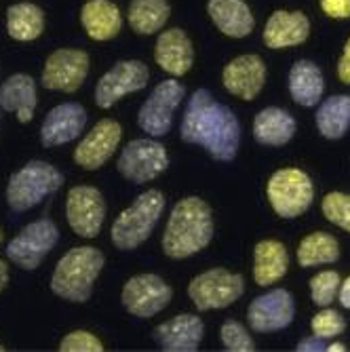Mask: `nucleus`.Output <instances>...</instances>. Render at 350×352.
I'll use <instances>...</instances> for the list:
<instances>
[{"label": "nucleus", "instance_id": "9", "mask_svg": "<svg viewBox=\"0 0 350 352\" xmlns=\"http://www.w3.org/2000/svg\"><path fill=\"white\" fill-rule=\"evenodd\" d=\"M169 167V156L163 144L154 140H133L124 146L118 158V171L124 179L146 184Z\"/></svg>", "mask_w": 350, "mask_h": 352}, {"label": "nucleus", "instance_id": "30", "mask_svg": "<svg viewBox=\"0 0 350 352\" xmlns=\"http://www.w3.org/2000/svg\"><path fill=\"white\" fill-rule=\"evenodd\" d=\"M7 30L9 36L19 43L36 41L45 30V15L32 3H19L7 11Z\"/></svg>", "mask_w": 350, "mask_h": 352}, {"label": "nucleus", "instance_id": "19", "mask_svg": "<svg viewBox=\"0 0 350 352\" xmlns=\"http://www.w3.org/2000/svg\"><path fill=\"white\" fill-rule=\"evenodd\" d=\"M205 327L195 314H177L154 331L156 342L167 352H195L203 340Z\"/></svg>", "mask_w": 350, "mask_h": 352}, {"label": "nucleus", "instance_id": "24", "mask_svg": "<svg viewBox=\"0 0 350 352\" xmlns=\"http://www.w3.org/2000/svg\"><path fill=\"white\" fill-rule=\"evenodd\" d=\"M209 17L226 36L243 38L253 30V15L243 0H209Z\"/></svg>", "mask_w": 350, "mask_h": 352}, {"label": "nucleus", "instance_id": "20", "mask_svg": "<svg viewBox=\"0 0 350 352\" xmlns=\"http://www.w3.org/2000/svg\"><path fill=\"white\" fill-rule=\"evenodd\" d=\"M154 59L171 76L188 74L195 61V49L190 38L186 36V32L179 28H171L163 32L154 47Z\"/></svg>", "mask_w": 350, "mask_h": 352}, {"label": "nucleus", "instance_id": "25", "mask_svg": "<svg viewBox=\"0 0 350 352\" xmlns=\"http://www.w3.org/2000/svg\"><path fill=\"white\" fill-rule=\"evenodd\" d=\"M287 249L278 241H260L253 251V278L260 287H270L287 272Z\"/></svg>", "mask_w": 350, "mask_h": 352}, {"label": "nucleus", "instance_id": "39", "mask_svg": "<svg viewBox=\"0 0 350 352\" xmlns=\"http://www.w3.org/2000/svg\"><path fill=\"white\" fill-rule=\"evenodd\" d=\"M327 346L323 344L321 338H306L298 344V352H323Z\"/></svg>", "mask_w": 350, "mask_h": 352}, {"label": "nucleus", "instance_id": "21", "mask_svg": "<svg viewBox=\"0 0 350 352\" xmlns=\"http://www.w3.org/2000/svg\"><path fill=\"white\" fill-rule=\"evenodd\" d=\"M310 34V19L302 11H276L264 28V43L270 49L298 47Z\"/></svg>", "mask_w": 350, "mask_h": 352}, {"label": "nucleus", "instance_id": "36", "mask_svg": "<svg viewBox=\"0 0 350 352\" xmlns=\"http://www.w3.org/2000/svg\"><path fill=\"white\" fill-rule=\"evenodd\" d=\"M61 352H102L104 344L89 331H72L59 344Z\"/></svg>", "mask_w": 350, "mask_h": 352}, {"label": "nucleus", "instance_id": "27", "mask_svg": "<svg viewBox=\"0 0 350 352\" xmlns=\"http://www.w3.org/2000/svg\"><path fill=\"white\" fill-rule=\"evenodd\" d=\"M296 133L294 116L283 108H264L253 120V135L264 146H285Z\"/></svg>", "mask_w": 350, "mask_h": 352}, {"label": "nucleus", "instance_id": "1", "mask_svg": "<svg viewBox=\"0 0 350 352\" xmlns=\"http://www.w3.org/2000/svg\"><path fill=\"white\" fill-rule=\"evenodd\" d=\"M182 140L209 150L215 161H232L239 152L241 124L234 112L215 102V98L199 89L190 98L179 126Z\"/></svg>", "mask_w": 350, "mask_h": 352}, {"label": "nucleus", "instance_id": "18", "mask_svg": "<svg viewBox=\"0 0 350 352\" xmlns=\"http://www.w3.org/2000/svg\"><path fill=\"white\" fill-rule=\"evenodd\" d=\"M224 87L237 98L251 102L266 82V66L258 55H241L224 68Z\"/></svg>", "mask_w": 350, "mask_h": 352}, {"label": "nucleus", "instance_id": "29", "mask_svg": "<svg viewBox=\"0 0 350 352\" xmlns=\"http://www.w3.org/2000/svg\"><path fill=\"white\" fill-rule=\"evenodd\" d=\"M169 15H171V9L167 0H131L127 19H129V25L138 34L148 36V34H156L158 30L165 28V23L169 21Z\"/></svg>", "mask_w": 350, "mask_h": 352}, {"label": "nucleus", "instance_id": "43", "mask_svg": "<svg viewBox=\"0 0 350 352\" xmlns=\"http://www.w3.org/2000/svg\"><path fill=\"white\" fill-rule=\"evenodd\" d=\"M3 350H5V346H0V352H3Z\"/></svg>", "mask_w": 350, "mask_h": 352}, {"label": "nucleus", "instance_id": "28", "mask_svg": "<svg viewBox=\"0 0 350 352\" xmlns=\"http://www.w3.org/2000/svg\"><path fill=\"white\" fill-rule=\"evenodd\" d=\"M316 126L323 138L340 140L350 129V95H331L316 110Z\"/></svg>", "mask_w": 350, "mask_h": 352}, {"label": "nucleus", "instance_id": "31", "mask_svg": "<svg viewBox=\"0 0 350 352\" xmlns=\"http://www.w3.org/2000/svg\"><path fill=\"white\" fill-rule=\"evenodd\" d=\"M340 258V245L336 236L327 232H314L302 239L298 247V262L304 268L321 266V264H333Z\"/></svg>", "mask_w": 350, "mask_h": 352}, {"label": "nucleus", "instance_id": "23", "mask_svg": "<svg viewBox=\"0 0 350 352\" xmlns=\"http://www.w3.org/2000/svg\"><path fill=\"white\" fill-rule=\"evenodd\" d=\"M0 108L17 114L19 122H30L36 110V82L28 74H13L0 87Z\"/></svg>", "mask_w": 350, "mask_h": 352}, {"label": "nucleus", "instance_id": "4", "mask_svg": "<svg viewBox=\"0 0 350 352\" xmlns=\"http://www.w3.org/2000/svg\"><path fill=\"white\" fill-rule=\"evenodd\" d=\"M165 211V197L158 190H146L112 223V243L118 249L140 247L154 230L156 221Z\"/></svg>", "mask_w": 350, "mask_h": 352}, {"label": "nucleus", "instance_id": "7", "mask_svg": "<svg viewBox=\"0 0 350 352\" xmlns=\"http://www.w3.org/2000/svg\"><path fill=\"white\" fill-rule=\"evenodd\" d=\"M243 294H245V278L224 268L201 272L188 287V296L193 298L199 310L226 308L232 302H237Z\"/></svg>", "mask_w": 350, "mask_h": 352}, {"label": "nucleus", "instance_id": "3", "mask_svg": "<svg viewBox=\"0 0 350 352\" xmlns=\"http://www.w3.org/2000/svg\"><path fill=\"white\" fill-rule=\"evenodd\" d=\"M104 268V253L95 247L70 249L57 262L51 276V292L70 302H87L93 294V283Z\"/></svg>", "mask_w": 350, "mask_h": 352}, {"label": "nucleus", "instance_id": "12", "mask_svg": "<svg viewBox=\"0 0 350 352\" xmlns=\"http://www.w3.org/2000/svg\"><path fill=\"white\" fill-rule=\"evenodd\" d=\"M150 72L148 66L138 59L118 61L112 70H108L98 87H95V104L100 108H112L120 98L135 91H142L148 85Z\"/></svg>", "mask_w": 350, "mask_h": 352}, {"label": "nucleus", "instance_id": "41", "mask_svg": "<svg viewBox=\"0 0 350 352\" xmlns=\"http://www.w3.org/2000/svg\"><path fill=\"white\" fill-rule=\"evenodd\" d=\"M7 283H9V268H7V264L3 260H0V294H3Z\"/></svg>", "mask_w": 350, "mask_h": 352}, {"label": "nucleus", "instance_id": "5", "mask_svg": "<svg viewBox=\"0 0 350 352\" xmlns=\"http://www.w3.org/2000/svg\"><path fill=\"white\" fill-rule=\"evenodd\" d=\"M61 184V171H57L53 165L45 161H32L11 175L7 188V201L15 213H23L36 207L53 192H57Z\"/></svg>", "mask_w": 350, "mask_h": 352}, {"label": "nucleus", "instance_id": "17", "mask_svg": "<svg viewBox=\"0 0 350 352\" xmlns=\"http://www.w3.org/2000/svg\"><path fill=\"white\" fill-rule=\"evenodd\" d=\"M87 124V112L80 104L66 102L55 106L41 126V140L47 148L63 146L72 140H76Z\"/></svg>", "mask_w": 350, "mask_h": 352}, {"label": "nucleus", "instance_id": "13", "mask_svg": "<svg viewBox=\"0 0 350 352\" xmlns=\"http://www.w3.org/2000/svg\"><path fill=\"white\" fill-rule=\"evenodd\" d=\"M120 300L133 316L148 318L169 306L171 287L156 274H140L127 280Z\"/></svg>", "mask_w": 350, "mask_h": 352}, {"label": "nucleus", "instance_id": "6", "mask_svg": "<svg viewBox=\"0 0 350 352\" xmlns=\"http://www.w3.org/2000/svg\"><path fill=\"white\" fill-rule=\"evenodd\" d=\"M268 201L276 215L292 219L302 215L314 199V190L310 177L300 169H278L270 179L266 188Z\"/></svg>", "mask_w": 350, "mask_h": 352}, {"label": "nucleus", "instance_id": "16", "mask_svg": "<svg viewBox=\"0 0 350 352\" xmlns=\"http://www.w3.org/2000/svg\"><path fill=\"white\" fill-rule=\"evenodd\" d=\"M122 138V129L116 120H100L93 129L87 133V138L80 140V144L74 150V161L83 169H100L106 165L108 158L116 152Z\"/></svg>", "mask_w": 350, "mask_h": 352}, {"label": "nucleus", "instance_id": "35", "mask_svg": "<svg viewBox=\"0 0 350 352\" xmlns=\"http://www.w3.org/2000/svg\"><path fill=\"white\" fill-rule=\"evenodd\" d=\"M344 329H346V321H344L338 310L323 308L319 314H314V318H312V331H314L316 338H321V340L336 338Z\"/></svg>", "mask_w": 350, "mask_h": 352}, {"label": "nucleus", "instance_id": "33", "mask_svg": "<svg viewBox=\"0 0 350 352\" xmlns=\"http://www.w3.org/2000/svg\"><path fill=\"white\" fill-rule=\"evenodd\" d=\"M321 209L327 221L350 232V195H344V192H329L321 203Z\"/></svg>", "mask_w": 350, "mask_h": 352}, {"label": "nucleus", "instance_id": "10", "mask_svg": "<svg viewBox=\"0 0 350 352\" xmlns=\"http://www.w3.org/2000/svg\"><path fill=\"white\" fill-rule=\"evenodd\" d=\"M184 95H186V91L175 78H167V80L158 82L140 110L142 129L152 138H161V135L169 133L173 112L182 104Z\"/></svg>", "mask_w": 350, "mask_h": 352}, {"label": "nucleus", "instance_id": "26", "mask_svg": "<svg viewBox=\"0 0 350 352\" xmlns=\"http://www.w3.org/2000/svg\"><path fill=\"white\" fill-rule=\"evenodd\" d=\"M323 74L319 66L308 59H300L294 63V68L289 72V93L296 104L304 108H312L321 102L323 98Z\"/></svg>", "mask_w": 350, "mask_h": 352}, {"label": "nucleus", "instance_id": "34", "mask_svg": "<svg viewBox=\"0 0 350 352\" xmlns=\"http://www.w3.org/2000/svg\"><path fill=\"white\" fill-rule=\"evenodd\" d=\"M219 336H221V344H224V348L230 352H253L256 350V344H253L251 336L237 321H226L221 325Z\"/></svg>", "mask_w": 350, "mask_h": 352}, {"label": "nucleus", "instance_id": "11", "mask_svg": "<svg viewBox=\"0 0 350 352\" xmlns=\"http://www.w3.org/2000/svg\"><path fill=\"white\" fill-rule=\"evenodd\" d=\"M66 217L70 228L78 236L83 239L98 236L106 217V205L102 192L91 186L72 188L66 199Z\"/></svg>", "mask_w": 350, "mask_h": 352}, {"label": "nucleus", "instance_id": "15", "mask_svg": "<svg viewBox=\"0 0 350 352\" xmlns=\"http://www.w3.org/2000/svg\"><path fill=\"white\" fill-rule=\"evenodd\" d=\"M294 314L296 304L292 294L285 289H274L251 302L247 310V321L251 329L260 333H270L289 327V323L294 321Z\"/></svg>", "mask_w": 350, "mask_h": 352}, {"label": "nucleus", "instance_id": "38", "mask_svg": "<svg viewBox=\"0 0 350 352\" xmlns=\"http://www.w3.org/2000/svg\"><path fill=\"white\" fill-rule=\"evenodd\" d=\"M338 76L344 85H350V38L344 45V53L338 61Z\"/></svg>", "mask_w": 350, "mask_h": 352}, {"label": "nucleus", "instance_id": "32", "mask_svg": "<svg viewBox=\"0 0 350 352\" xmlns=\"http://www.w3.org/2000/svg\"><path fill=\"white\" fill-rule=\"evenodd\" d=\"M340 283H342V278H340V274L333 272V270L314 274L312 280H310V296H312V302H314L316 306L327 308V306L336 300V296H338V292H340Z\"/></svg>", "mask_w": 350, "mask_h": 352}, {"label": "nucleus", "instance_id": "14", "mask_svg": "<svg viewBox=\"0 0 350 352\" xmlns=\"http://www.w3.org/2000/svg\"><path fill=\"white\" fill-rule=\"evenodd\" d=\"M89 72V55L80 49H59L45 61L43 85L51 91L74 93Z\"/></svg>", "mask_w": 350, "mask_h": 352}, {"label": "nucleus", "instance_id": "42", "mask_svg": "<svg viewBox=\"0 0 350 352\" xmlns=\"http://www.w3.org/2000/svg\"><path fill=\"white\" fill-rule=\"evenodd\" d=\"M327 350H329V352H342V350H346V346H344V344H329Z\"/></svg>", "mask_w": 350, "mask_h": 352}, {"label": "nucleus", "instance_id": "2", "mask_svg": "<svg viewBox=\"0 0 350 352\" xmlns=\"http://www.w3.org/2000/svg\"><path fill=\"white\" fill-rule=\"evenodd\" d=\"M213 239V217L205 201L197 197L182 199L167 221L163 251L173 260H184L203 251Z\"/></svg>", "mask_w": 350, "mask_h": 352}, {"label": "nucleus", "instance_id": "37", "mask_svg": "<svg viewBox=\"0 0 350 352\" xmlns=\"http://www.w3.org/2000/svg\"><path fill=\"white\" fill-rule=\"evenodd\" d=\"M321 9L331 19H346L350 17V0H319Z\"/></svg>", "mask_w": 350, "mask_h": 352}, {"label": "nucleus", "instance_id": "22", "mask_svg": "<svg viewBox=\"0 0 350 352\" xmlns=\"http://www.w3.org/2000/svg\"><path fill=\"white\" fill-rule=\"evenodd\" d=\"M80 21L83 28L87 30L89 38L104 43V41H112L120 32L122 15L118 7L110 3V0H89V3L83 5Z\"/></svg>", "mask_w": 350, "mask_h": 352}, {"label": "nucleus", "instance_id": "40", "mask_svg": "<svg viewBox=\"0 0 350 352\" xmlns=\"http://www.w3.org/2000/svg\"><path fill=\"white\" fill-rule=\"evenodd\" d=\"M338 298H340V304H342L344 308H348V310H350V276H348L344 283H340Z\"/></svg>", "mask_w": 350, "mask_h": 352}, {"label": "nucleus", "instance_id": "8", "mask_svg": "<svg viewBox=\"0 0 350 352\" xmlns=\"http://www.w3.org/2000/svg\"><path fill=\"white\" fill-rule=\"evenodd\" d=\"M59 230L49 217L36 219L7 245V258L23 270H34L57 245Z\"/></svg>", "mask_w": 350, "mask_h": 352}]
</instances>
